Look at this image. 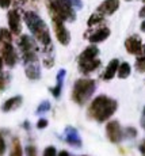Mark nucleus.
<instances>
[{
	"label": "nucleus",
	"instance_id": "obj_28",
	"mask_svg": "<svg viewBox=\"0 0 145 156\" xmlns=\"http://www.w3.org/2000/svg\"><path fill=\"white\" fill-rule=\"evenodd\" d=\"M123 133L126 134V137H136L137 136V130H136L134 128H126L125 130H123Z\"/></svg>",
	"mask_w": 145,
	"mask_h": 156
},
{
	"label": "nucleus",
	"instance_id": "obj_32",
	"mask_svg": "<svg viewBox=\"0 0 145 156\" xmlns=\"http://www.w3.org/2000/svg\"><path fill=\"white\" fill-rule=\"evenodd\" d=\"M11 2H12V0H0V7L2 8H8L11 5Z\"/></svg>",
	"mask_w": 145,
	"mask_h": 156
},
{
	"label": "nucleus",
	"instance_id": "obj_17",
	"mask_svg": "<svg viewBox=\"0 0 145 156\" xmlns=\"http://www.w3.org/2000/svg\"><path fill=\"white\" fill-rule=\"evenodd\" d=\"M118 67H119V61H118V60H117V58L111 60V61L108 62V65L106 67L102 79H103V80H111L117 75V72H118Z\"/></svg>",
	"mask_w": 145,
	"mask_h": 156
},
{
	"label": "nucleus",
	"instance_id": "obj_23",
	"mask_svg": "<svg viewBox=\"0 0 145 156\" xmlns=\"http://www.w3.org/2000/svg\"><path fill=\"white\" fill-rule=\"evenodd\" d=\"M10 83V73L8 72H2L0 73V92L4 91Z\"/></svg>",
	"mask_w": 145,
	"mask_h": 156
},
{
	"label": "nucleus",
	"instance_id": "obj_2",
	"mask_svg": "<svg viewBox=\"0 0 145 156\" xmlns=\"http://www.w3.org/2000/svg\"><path fill=\"white\" fill-rule=\"evenodd\" d=\"M23 19L26 22V26L31 31L33 37L41 42L42 45L48 46L50 45V33L48 29V25L45 23V20L34 11H26L23 15Z\"/></svg>",
	"mask_w": 145,
	"mask_h": 156
},
{
	"label": "nucleus",
	"instance_id": "obj_15",
	"mask_svg": "<svg viewBox=\"0 0 145 156\" xmlns=\"http://www.w3.org/2000/svg\"><path fill=\"white\" fill-rule=\"evenodd\" d=\"M101 67V60L98 58H94V60H90V61H84V62H79V71L81 73L87 75V73H91L95 69Z\"/></svg>",
	"mask_w": 145,
	"mask_h": 156
},
{
	"label": "nucleus",
	"instance_id": "obj_20",
	"mask_svg": "<svg viewBox=\"0 0 145 156\" xmlns=\"http://www.w3.org/2000/svg\"><path fill=\"white\" fill-rule=\"evenodd\" d=\"M104 15H102L101 12H94L91 16L88 18V20H87V25H88V27H92V26H96V25H99V23H102L103 22V19H104Z\"/></svg>",
	"mask_w": 145,
	"mask_h": 156
},
{
	"label": "nucleus",
	"instance_id": "obj_27",
	"mask_svg": "<svg viewBox=\"0 0 145 156\" xmlns=\"http://www.w3.org/2000/svg\"><path fill=\"white\" fill-rule=\"evenodd\" d=\"M44 156H57V151H56V148H54L53 145L48 147V148L44 151Z\"/></svg>",
	"mask_w": 145,
	"mask_h": 156
},
{
	"label": "nucleus",
	"instance_id": "obj_31",
	"mask_svg": "<svg viewBox=\"0 0 145 156\" xmlns=\"http://www.w3.org/2000/svg\"><path fill=\"white\" fill-rule=\"evenodd\" d=\"M66 2H69L72 5H73V8H81V0H66Z\"/></svg>",
	"mask_w": 145,
	"mask_h": 156
},
{
	"label": "nucleus",
	"instance_id": "obj_24",
	"mask_svg": "<svg viewBox=\"0 0 145 156\" xmlns=\"http://www.w3.org/2000/svg\"><path fill=\"white\" fill-rule=\"evenodd\" d=\"M136 69H137L140 73H144L145 72V56H138L137 58H136Z\"/></svg>",
	"mask_w": 145,
	"mask_h": 156
},
{
	"label": "nucleus",
	"instance_id": "obj_18",
	"mask_svg": "<svg viewBox=\"0 0 145 156\" xmlns=\"http://www.w3.org/2000/svg\"><path fill=\"white\" fill-rule=\"evenodd\" d=\"M25 73H26V76L29 77L30 80H37V79H40V77H41V72H40V65H38V61L30 62V64H26Z\"/></svg>",
	"mask_w": 145,
	"mask_h": 156
},
{
	"label": "nucleus",
	"instance_id": "obj_16",
	"mask_svg": "<svg viewBox=\"0 0 145 156\" xmlns=\"http://www.w3.org/2000/svg\"><path fill=\"white\" fill-rule=\"evenodd\" d=\"M22 102H23V98L20 97V95H16V97H12V98H10V99H7L3 103V106H2V110L4 113H8V112H12V110L15 109H18V107L22 105Z\"/></svg>",
	"mask_w": 145,
	"mask_h": 156
},
{
	"label": "nucleus",
	"instance_id": "obj_5",
	"mask_svg": "<svg viewBox=\"0 0 145 156\" xmlns=\"http://www.w3.org/2000/svg\"><path fill=\"white\" fill-rule=\"evenodd\" d=\"M0 56L3 57L4 64L7 67H15L18 61V55L12 46V42H0Z\"/></svg>",
	"mask_w": 145,
	"mask_h": 156
},
{
	"label": "nucleus",
	"instance_id": "obj_10",
	"mask_svg": "<svg viewBox=\"0 0 145 156\" xmlns=\"http://www.w3.org/2000/svg\"><path fill=\"white\" fill-rule=\"evenodd\" d=\"M125 48L128 50L129 55H134V56H140L141 50H143V42L141 38L138 35H130L129 38H126L125 41Z\"/></svg>",
	"mask_w": 145,
	"mask_h": 156
},
{
	"label": "nucleus",
	"instance_id": "obj_37",
	"mask_svg": "<svg viewBox=\"0 0 145 156\" xmlns=\"http://www.w3.org/2000/svg\"><path fill=\"white\" fill-rule=\"evenodd\" d=\"M57 156H71V155H69L66 151H61V152H60V154L57 155Z\"/></svg>",
	"mask_w": 145,
	"mask_h": 156
},
{
	"label": "nucleus",
	"instance_id": "obj_19",
	"mask_svg": "<svg viewBox=\"0 0 145 156\" xmlns=\"http://www.w3.org/2000/svg\"><path fill=\"white\" fill-rule=\"evenodd\" d=\"M130 72H132V67H130V65H129L128 62H122V64H119V67H118L117 76H118L119 79H126V77H129Z\"/></svg>",
	"mask_w": 145,
	"mask_h": 156
},
{
	"label": "nucleus",
	"instance_id": "obj_21",
	"mask_svg": "<svg viewBox=\"0 0 145 156\" xmlns=\"http://www.w3.org/2000/svg\"><path fill=\"white\" fill-rule=\"evenodd\" d=\"M10 156H23V149H22V145H20L19 139L12 140V149H11Z\"/></svg>",
	"mask_w": 145,
	"mask_h": 156
},
{
	"label": "nucleus",
	"instance_id": "obj_14",
	"mask_svg": "<svg viewBox=\"0 0 145 156\" xmlns=\"http://www.w3.org/2000/svg\"><path fill=\"white\" fill-rule=\"evenodd\" d=\"M110 37V29L108 27H101L98 29L95 33H92L88 37L90 42L91 44H98V42H103L107 38Z\"/></svg>",
	"mask_w": 145,
	"mask_h": 156
},
{
	"label": "nucleus",
	"instance_id": "obj_33",
	"mask_svg": "<svg viewBox=\"0 0 145 156\" xmlns=\"http://www.w3.org/2000/svg\"><path fill=\"white\" fill-rule=\"evenodd\" d=\"M27 156H37L35 154H37V151H35L34 147H27Z\"/></svg>",
	"mask_w": 145,
	"mask_h": 156
},
{
	"label": "nucleus",
	"instance_id": "obj_41",
	"mask_svg": "<svg viewBox=\"0 0 145 156\" xmlns=\"http://www.w3.org/2000/svg\"><path fill=\"white\" fill-rule=\"evenodd\" d=\"M144 117H145V107H144Z\"/></svg>",
	"mask_w": 145,
	"mask_h": 156
},
{
	"label": "nucleus",
	"instance_id": "obj_9",
	"mask_svg": "<svg viewBox=\"0 0 145 156\" xmlns=\"http://www.w3.org/2000/svg\"><path fill=\"white\" fill-rule=\"evenodd\" d=\"M18 46H19L22 55L37 52V42H35V38L30 37V35H26V34L20 35L19 41H18Z\"/></svg>",
	"mask_w": 145,
	"mask_h": 156
},
{
	"label": "nucleus",
	"instance_id": "obj_39",
	"mask_svg": "<svg viewBox=\"0 0 145 156\" xmlns=\"http://www.w3.org/2000/svg\"><path fill=\"white\" fill-rule=\"evenodd\" d=\"M141 55H143V56H145V44L143 45V50H141Z\"/></svg>",
	"mask_w": 145,
	"mask_h": 156
},
{
	"label": "nucleus",
	"instance_id": "obj_1",
	"mask_svg": "<svg viewBox=\"0 0 145 156\" xmlns=\"http://www.w3.org/2000/svg\"><path fill=\"white\" fill-rule=\"evenodd\" d=\"M118 103L115 99L106 95H99L91 102L88 107V115L98 122H104L115 113Z\"/></svg>",
	"mask_w": 145,
	"mask_h": 156
},
{
	"label": "nucleus",
	"instance_id": "obj_4",
	"mask_svg": "<svg viewBox=\"0 0 145 156\" xmlns=\"http://www.w3.org/2000/svg\"><path fill=\"white\" fill-rule=\"evenodd\" d=\"M96 84L92 79H79L76 80L72 90V99L77 105H86L91 99L92 94L95 92Z\"/></svg>",
	"mask_w": 145,
	"mask_h": 156
},
{
	"label": "nucleus",
	"instance_id": "obj_44",
	"mask_svg": "<svg viewBox=\"0 0 145 156\" xmlns=\"http://www.w3.org/2000/svg\"><path fill=\"white\" fill-rule=\"evenodd\" d=\"M34 2H37V0H34Z\"/></svg>",
	"mask_w": 145,
	"mask_h": 156
},
{
	"label": "nucleus",
	"instance_id": "obj_7",
	"mask_svg": "<svg viewBox=\"0 0 145 156\" xmlns=\"http://www.w3.org/2000/svg\"><path fill=\"white\" fill-rule=\"evenodd\" d=\"M106 134H107V139L111 143H114V144L119 143L123 137V132H122L119 122L118 121L107 122V125H106Z\"/></svg>",
	"mask_w": 145,
	"mask_h": 156
},
{
	"label": "nucleus",
	"instance_id": "obj_13",
	"mask_svg": "<svg viewBox=\"0 0 145 156\" xmlns=\"http://www.w3.org/2000/svg\"><path fill=\"white\" fill-rule=\"evenodd\" d=\"M65 141L69 144V145L73 147H81V140L79 137V133L75 128L68 126L65 129Z\"/></svg>",
	"mask_w": 145,
	"mask_h": 156
},
{
	"label": "nucleus",
	"instance_id": "obj_29",
	"mask_svg": "<svg viewBox=\"0 0 145 156\" xmlns=\"http://www.w3.org/2000/svg\"><path fill=\"white\" fill-rule=\"evenodd\" d=\"M5 154V141H4V137L0 134V156H3Z\"/></svg>",
	"mask_w": 145,
	"mask_h": 156
},
{
	"label": "nucleus",
	"instance_id": "obj_12",
	"mask_svg": "<svg viewBox=\"0 0 145 156\" xmlns=\"http://www.w3.org/2000/svg\"><path fill=\"white\" fill-rule=\"evenodd\" d=\"M99 55V49L98 46H96L95 44L90 45V46H87L86 49L83 50V52L80 53L79 56V62H84V61H90V60H94Z\"/></svg>",
	"mask_w": 145,
	"mask_h": 156
},
{
	"label": "nucleus",
	"instance_id": "obj_30",
	"mask_svg": "<svg viewBox=\"0 0 145 156\" xmlns=\"http://www.w3.org/2000/svg\"><path fill=\"white\" fill-rule=\"evenodd\" d=\"M46 126H48V119L41 118L40 121L37 122V128H38V129H44V128H46Z\"/></svg>",
	"mask_w": 145,
	"mask_h": 156
},
{
	"label": "nucleus",
	"instance_id": "obj_36",
	"mask_svg": "<svg viewBox=\"0 0 145 156\" xmlns=\"http://www.w3.org/2000/svg\"><path fill=\"white\" fill-rule=\"evenodd\" d=\"M3 65H4V60H3V57L0 56V73H2V69H3Z\"/></svg>",
	"mask_w": 145,
	"mask_h": 156
},
{
	"label": "nucleus",
	"instance_id": "obj_35",
	"mask_svg": "<svg viewBox=\"0 0 145 156\" xmlns=\"http://www.w3.org/2000/svg\"><path fill=\"white\" fill-rule=\"evenodd\" d=\"M138 15H140V18H145V5L140 10V14Z\"/></svg>",
	"mask_w": 145,
	"mask_h": 156
},
{
	"label": "nucleus",
	"instance_id": "obj_22",
	"mask_svg": "<svg viewBox=\"0 0 145 156\" xmlns=\"http://www.w3.org/2000/svg\"><path fill=\"white\" fill-rule=\"evenodd\" d=\"M12 33L8 29H0V42H12Z\"/></svg>",
	"mask_w": 145,
	"mask_h": 156
},
{
	"label": "nucleus",
	"instance_id": "obj_40",
	"mask_svg": "<svg viewBox=\"0 0 145 156\" xmlns=\"http://www.w3.org/2000/svg\"><path fill=\"white\" fill-rule=\"evenodd\" d=\"M20 2H22V3H26V2H27V0H20Z\"/></svg>",
	"mask_w": 145,
	"mask_h": 156
},
{
	"label": "nucleus",
	"instance_id": "obj_42",
	"mask_svg": "<svg viewBox=\"0 0 145 156\" xmlns=\"http://www.w3.org/2000/svg\"><path fill=\"white\" fill-rule=\"evenodd\" d=\"M144 129H145V122H144Z\"/></svg>",
	"mask_w": 145,
	"mask_h": 156
},
{
	"label": "nucleus",
	"instance_id": "obj_38",
	"mask_svg": "<svg viewBox=\"0 0 145 156\" xmlns=\"http://www.w3.org/2000/svg\"><path fill=\"white\" fill-rule=\"evenodd\" d=\"M141 31L145 33V19L143 20V23H141Z\"/></svg>",
	"mask_w": 145,
	"mask_h": 156
},
{
	"label": "nucleus",
	"instance_id": "obj_46",
	"mask_svg": "<svg viewBox=\"0 0 145 156\" xmlns=\"http://www.w3.org/2000/svg\"><path fill=\"white\" fill-rule=\"evenodd\" d=\"M128 2H129V0H128Z\"/></svg>",
	"mask_w": 145,
	"mask_h": 156
},
{
	"label": "nucleus",
	"instance_id": "obj_45",
	"mask_svg": "<svg viewBox=\"0 0 145 156\" xmlns=\"http://www.w3.org/2000/svg\"><path fill=\"white\" fill-rule=\"evenodd\" d=\"M83 156H86V155H83Z\"/></svg>",
	"mask_w": 145,
	"mask_h": 156
},
{
	"label": "nucleus",
	"instance_id": "obj_3",
	"mask_svg": "<svg viewBox=\"0 0 145 156\" xmlns=\"http://www.w3.org/2000/svg\"><path fill=\"white\" fill-rule=\"evenodd\" d=\"M46 7L50 12L52 19H61L66 22H73L76 18L73 5L66 0H46Z\"/></svg>",
	"mask_w": 145,
	"mask_h": 156
},
{
	"label": "nucleus",
	"instance_id": "obj_11",
	"mask_svg": "<svg viewBox=\"0 0 145 156\" xmlns=\"http://www.w3.org/2000/svg\"><path fill=\"white\" fill-rule=\"evenodd\" d=\"M119 8V0H104L101 4L98 5L96 11L101 12L102 15H113L114 12H117Z\"/></svg>",
	"mask_w": 145,
	"mask_h": 156
},
{
	"label": "nucleus",
	"instance_id": "obj_26",
	"mask_svg": "<svg viewBox=\"0 0 145 156\" xmlns=\"http://www.w3.org/2000/svg\"><path fill=\"white\" fill-rule=\"evenodd\" d=\"M61 87H62V83H58V82H57L56 87L50 88V92L53 94L54 98H58V97H60V94H61Z\"/></svg>",
	"mask_w": 145,
	"mask_h": 156
},
{
	"label": "nucleus",
	"instance_id": "obj_34",
	"mask_svg": "<svg viewBox=\"0 0 145 156\" xmlns=\"http://www.w3.org/2000/svg\"><path fill=\"white\" fill-rule=\"evenodd\" d=\"M140 151H141V152H143V154L145 155V140H144L143 143H141V145H140Z\"/></svg>",
	"mask_w": 145,
	"mask_h": 156
},
{
	"label": "nucleus",
	"instance_id": "obj_43",
	"mask_svg": "<svg viewBox=\"0 0 145 156\" xmlns=\"http://www.w3.org/2000/svg\"><path fill=\"white\" fill-rule=\"evenodd\" d=\"M141 2H144V3H145V0H141Z\"/></svg>",
	"mask_w": 145,
	"mask_h": 156
},
{
	"label": "nucleus",
	"instance_id": "obj_6",
	"mask_svg": "<svg viewBox=\"0 0 145 156\" xmlns=\"http://www.w3.org/2000/svg\"><path fill=\"white\" fill-rule=\"evenodd\" d=\"M53 20V29H54V34H56V38L58 40V42L61 45H69L71 42V34H69L68 29L65 27L64 20L61 19H52Z\"/></svg>",
	"mask_w": 145,
	"mask_h": 156
},
{
	"label": "nucleus",
	"instance_id": "obj_8",
	"mask_svg": "<svg viewBox=\"0 0 145 156\" xmlns=\"http://www.w3.org/2000/svg\"><path fill=\"white\" fill-rule=\"evenodd\" d=\"M8 19V27L14 35H19L22 31V23H20V15L18 10H10L7 14Z\"/></svg>",
	"mask_w": 145,
	"mask_h": 156
},
{
	"label": "nucleus",
	"instance_id": "obj_25",
	"mask_svg": "<svg viewBox=\"0 0 145 156\" xmlns=\"http://www.w3.org/2000/svg\"><path fill=\"white\" fill-rule=\"evenodd\" d=\"M50 110V103L48 101H44L40 106L37 107V113L38 114H44V113H48Z\"/></svg>",
	"mask_w": 145,
	"mask_h": 156
}]
</instances>
